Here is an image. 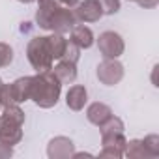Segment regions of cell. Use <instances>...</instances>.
Instances as JSON below:
<instances>
[{"instance_id": "obj_17", "label": "cell", "mask_w": 159, "mask_h": 159, "mask_svg": "<svg viewBox=\"0 0 159 159\" xmlns=\"http://www.w3.org/2000/svg\"><path fill=\"white\" fill-rule=\"evenodd\" d=\"M99 129H101V135H112V133H124L125 131V125H124V120L122 118H118V116H109L101 125H99Z\"/></svg>"}, {"instance_id": "obj_23", "label": "cell", "mask_w": 159, "mask_h": 159, "mask_svg": "<svg viewBox=\"0 0 159 159\" xmlns=\"http://www.w3.org/2000/svg\"><path fill=\"white\" fill-rule=\"evenodd\" d=\"M99 157H112V159H120L124 157V153L120 150H114V148H109V146H103L101 152H99Z\"/></svg>"}, {"instance_id": "obj_13", "label": "cell", "mask_w": 159, "mask_h": 159, "mask_svg": "<svg viewBox=\"0 0 159 159\" xmlns=\"http://www.w3.org/2000/svg\"><path fill=\"white\" fill-rule=\"evenodd\" d=\"M109 116H112V109H111L107 103L94 101V103H90L88 109H86V118H88V122L94 124V125H98V127H99Z\"/></svg>"}, {"instance_id": "obj_2", "label": "cell", "mask_w": 159, "mask_h": 159, "mask_svg": "<svg viewBox=\"0 0 159 159\" xmlns=\"http://www.w3.org/2000/svg\"><path fill=\"white\" fill-rule=\"evenodd\" d=\"M26 58L30 62V66L38 71H47L52 69L54 58L51 54L49 43H47V36H36L28 41L26 45Z\"/></svg>"}, {"instance_id": "obj_16", "label": "cell", "mask_w": 159, "mask_h": 159, "mask_svg": "<svg viewBox=\"0 0 159 159\" xmlns=\"http://www.w3.org/2000/svg\"><path fill=\"white\" fill-rule=\"evenodd\" d=\"M47 43H49V49H51V54L54 60H60L64 56V51H66V45H67V39L64 34H56V32H51L47 36Z\"/></svg>"}, {"instance_id": "obj_4", "label": "cell", "mask_w": 159, "mask_h": 159, "mask_svg": "<svg viewBox=\"0 0 159 159\" xmlns=\"http://www.w3.org/2000/svg\"><path fill=\"white\" fill-rule=\"evenodd\" d=\"M98 49L103 58H120L125 51L124 38L114 30H105L98 38Z\"/></svg>"}, {"instance_id": "obj_21", "label": "cell", "mask_w": 159, "mask_h": 159, "mask_svg": "<svg viewBox=\"0 0 159 159\" xmlns=\"http://www.w3.org/2000/svg\"><path fill=\"white\" fill-rule=\"evenodd\" d=\"M64 60H69V62H79V58H81V49H79L73 41L67 39V45H66V51H64Z\"/></svg>"}, {"instance_id": "obj_20", "label": "cell", "mask_w": 159, "mask_h": 159, "mask_svg": "<svg viewBox=\"0 0 159 159\" xmlns=\"http://www.w3.org/2000/svg\"><path fill=\"white\" fill-rule=\"evenodd\" d=\"M98 2L103 10V15H114L122 8V0H98Z\"/></svg>"}, {"instance_id": "obj_29", "label": "cell", "mask_w": 159, "mask_h": 159, "mask_svg": "<svg viewBox=\"0 0 159 159\" xmlns=\"http://www.w3.org/2000/svg\"><path fill=\"white\" fill-rule=\"evenodd\" d=\"M129 2H137V0H129Z\"/></svg>"}, {"instance_id": "obj_3", "label": "cell", "mask_w": 159, "mask_h": 159, "mask_svg": "<svg viewBox=\"0 0 159 159\" xmlns=\"http://www.w3.org/2000/svg\"><path fill=\"white\" fill-rule=\"evenodd\" d=\"M124 64L118 60V58H103L99 64H98V81L105 86H114L118 84L122 79H124Z\"/></svg>"}, {"instance_id": "obj_10", "label": "cell", "mask_w": 159, "mask_h": 159, "mask_svg": "<svg viewBox=\"0 0 159 159\" xmlns=\"http://www.w3.org/2000/svg\"><path fill=\"white\" fill-rule=\"evenodd\" d=\"M86 103H88V90H86V86H83V84L69 86V90L66 92V105L71 111H75V112L83 111Z\"/></svg>"}, {"instance_id": "obj_7", "label": "cell", "mask_w": 159, "mask_h": 159, "mask_svg": "<svg viewBox=\"0 0 159 159\" xmlns=\"http://www.w3.org/2000/svg\"><path fill=\"white\" fill-rule=\"evenodd\" d=\"M73 152H75L73 140L69 137H64V135L52 137L47 144V155L51 159H71Z\"/></svg>"}, {"instance_id": "obj_11", "label": "cell", "mask_w": 159, "mask_h": 159, "mask_svg": "<svg viewBox=\"0 0 159 159\" xmlns=\"http://www.w3.org/2000/svg\"><path fill=\"white\" fill-rule=\"evenodd\" d=\"M38 11H36V25L43 30H49V19L51 15L62 6L60 0H36Z\"/></svg>"}, {"instance_id": "obj_9", "label": "cell", "mask_w": 159, "mask_h": 159, "mask_svg": "<svg viewBox=\"0 0 159 159\" xmlns=\"http://www.w3.org/2000/svg\"><path fill=\"white\" fill-rule=\"evenodd\" d=\"M69 41H73L79 49H90L94 43H96V36L92 32L90 26L86 25H75L71 30H69Z\"/></svg>"}, {"instance_id": "obj_26", "label": "cell", "mask_w": 159, "mask_h": 159, "mask_svg": "<svg viewBox=\"0 0 159 159\" xmlns=\"http://www.w3.org/2000/svg\"><path fill=\"white\" fill-rule=\"evenodd\" d=\"M62 2V6H66V8H75L79 2H81V0H60Z\"/></svg>"}, {"instance_id": "obj_27", "label": "cell", "mask_w": 159, "mask_h": 159, "mask_svg": "<svg viewBox=\"0 0 159 159\" xmlns=\"http://www.w3.org/2000/svg\"><path fill=\"white\" fill-rule=\"evenodd\" d=\"M19 2H23V4H32V2H36V0H19Z\"/></svg>"}, {"instance_id": "obj_8", "label": "cell", "mask_w": 159, "mask_h": 159, "mask_svg": "<svg viewBox=\"0 0 159 159\" xmlns=\"http://www.w3.org/2000/svg\"><path fill=\"white\" fill-rule=\"evenodd\" d=\"M73 13L77 21L81 23H98L103 17V10L98 0H83L73 8Z\"/></svg>"}, {"instance_id": "obj_15", "label": "cell", "mask_w": 159, "mask_h": 159, "mask_svg": "<svg viewBox=\"0 0 159 159\" xmlns=\"http://www.w3.org/2000/svg\"><path fill=\"white\" fill-rule=\"evenodd\" d=\"M124 155L129 157V159H152L150 152L146 150L142 139H131L125 142V150H124Z\"/></svg>"}, {"instance_id": "obj_25", "label": "cell", "mask_w": 159, "mask_h": 159, "mask_svg": "<svg viewBox=\"0 0 159 159\" xmlns=\"http://www.w3.org/2000/svg\"><path fill=\"white\" fill-rule=\"evenodd\" d=\"M137 4L140 8H144V10H152V8H155L159 4V0H137Z\"/></svg>"}, {"instance_id": "obj_1", "label": "cell", "mask_w": 159, "mask_h": 159, "mask_svg": "<svg viewBox=\"0 0 159 159\" xmlns=\"http://www.w3.org/2000/svg\"><path fill=\"white\" fill-rule=\"evenodd\" d=\"M62 94V83L56 79L52 69L38 71L32 75V86H30V99L39 109H52Z\"/></svg>"}, {"instance_id": "obj_22", "label": "cell", "mask_w": 159, "mask_h": 159, "mask_svg": "<svg viewBox=\"0 0 159 159\" xmlns=\"http://www.w3.org/2000/svg\"><path fill=\"white\" fill-rule=\"evenodd\" d=\"M15 99H13V92H11V84H4L0 86V105L2 107H8V105H13Z\"/></svg>"}, {"instance_id": "obj_6", "label": "cell", "mask_w": 159, "mask_h": 159, "mask_svg": "<svg viewBox=\"0 0 159 159\" xmlns=\"http://www.w3.org/2000/svg\"><path fill=\"white\" fill-rule=\"evenodd\" d=\"M23 125L25 124H21L6 114H0V140L10 146L19 144L23 140Z\"/></svg>"}, {"instance_id": "obj_14", "label": "cell", "mask_w": 159, "mask_h": 159, "mask_svg": "<svg viewBox=\"0 0 159 159\" xmlns=\"http://www.w3.org/2000/svg\"><path fill=\"white\" fill-rule=\"evenodd\" d=\"M30 86H32V77H19L11 83V92L15 103H25L30 99Z\"/></svg>"}, {"instance_id": "obj_28", "label": "cell", "mask_w": 159, "mask_h": 159, "mask_svg": "<svg viewBox=\"0 0 159 159\" xmlns=\"http://www.w3.org/2000/svg\"><path fill=\"white\" fill-rule=\"evenodd\" d=\"M0 86H2V79H0Z\"/></svg>"}, {"instance_id": "obj_19", "label": "cell", "mask_w": 159, "mask_h": 159, "mask_svg": "<svg viewBox=\"0 0 159 159\" xmlns=\"http://www.w3.org/2000/svg\"><path fill=\"white\" fill-rule=\"evenodd\" d=\"M13 62V47L10 43L0 41V67H6Z\"/></svg>"}, {"instance_id": "obj_30", "label": "cell", "mask_w": 159, "mask_h": 159, "mask_svg": "<svg viewBox=\"0 0 159 159\" xmlns=\"http://www.w3.org/2000/svg\"><path fill=\"white\" fill-rule=\"evenodd\" d=\"M0 109H2V105H0Z\"/></svg>"}, {"instance_id": "obj_5", "label": "cell", "mask_w": 159, "mask_h": 159, "mask_svg": "<svg viewBox=\"0 0 159 159\" xmlns=\"http://www.w3.org/2000/svg\"><path fill=\"white\" fill-rule=\"evenodd\" d=\"M77 25V17L73 13V8L60 6L49 19V32L56 34H67L73 26Z\"/></svg>"}, {"instance_id": "obj_24", "label": "cell", "mask_w": 159, "mask_h": 159, "mask_svg": "<svg viewBox=\"0 0 159 159\" xmlns=\"http://www.w3.org/2000/svg\"><path fill=\"white\" fill-rule=\"evenodd\" d=\"M13 155V146L0 140V159H10Z\"/></svg>"}, {"instance_id": "obj_18", "label": "cell", "mask_w": 159, "mask_h": 159, "mask_svg": "<svg viewBox=\"0 0 159 159\" xmlns=\"http://www.w3.org/2000/svg\"><path fill=\"white\" fill-rule=\"evenodd\" d=\"M142 142H144L146 150L150 152L152 159L159 157V135H155V133H152V135H146V137L142 139Z\"/></svg>"}, {"instance_id": "obj_12", "label": "cell", "mask_w": 159, "mask_h": 159, "mask_svg": "<svg viewBox=\"0 0 159 159\" xmlns=\"http://www.w3.org/2000/svg\"><path fill=\"white\" fill-rule=\"evenodd\" d=\"M52 73L56 75V79L62 83V84H73L77 81V64L75 62H69V60H64L60 58L56 62V66H52Z\"/></svg>"}]
</instances>
